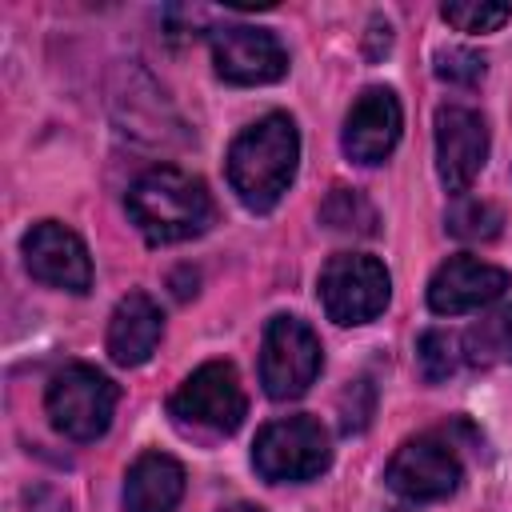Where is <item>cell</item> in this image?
<instances>
[{"label": "cell", "mask_w": 512, "mask_h": 512, "mask_svg": "<svg viewBox=\"0 0 512 512\" xmlns=\"http://www.w3.org/2000/svg\"><path fill=\"white\" fill-rule=\"evenodd\" d=\"M128 216L148 244H184L212 228L216 204L200 176L172 164H156L132 180Z\"/></svg>", "instance_id": "cell-1"}, {"label": "cell", "mask_w": 512, "mask_h": 512, "mask_svg": "<svg viewBox=\"0 0 512 512\" xmlns=\"http://www.w3.org/2000/svg\"><path fill=\"white\" fill-rule=\"evenodd\" d=\"M300 164V132L292 116L268 112L248 124L228 148V184L248 212H272Z\"/></svg>", "instance_id": "cell-2"}, {"label": "cell", "mask_w": 512, "mask_h": 512, "mask_svg": "<svg viewBox=\"0 0 512 512\" xmlns=\"http://www.w3.org/2000/svg\"><path fill=\"white\" fill-rule=\"evenodd\" d=\"M332 464L328 428L316 416H284L256 432L252 468L268 484H304Z\"/></svg>", "instance_id": "cell-3"}, {"label": "cell", "mask_w": 512, "mask_h": 512, "mask_svg": "<svg viewBox=\"0 0 512 512\" xmlns=\"http://www.w3.org/2000/svg\"><path fill=\"white\" fill-rule=\"evenodd\" d=\"M172 420L184 432L196 436H232L244 416H248V400L240 388V376L228 360H208L200 364L168 400Z\"/></svg>", "instance_id": "cell-4"}, {"label": "cell", "mask_w": 512, "mask_h": 512, "mask_svg": "<svg viewBox=\"0 0 512 512\" xmlns=\"http://www.w3.org/2000/svg\"><path fill=\"white\" fill-rule=\"evenodd\" d=\"M116 400H120V388L92 364H64L48 380V392H44L52 428L80 444L108 432L116 416Z\"/></svg>", "instance_id": "cell-5"}, {"label": "cell", "mask_w": 512, "mask_h": 512, "mask_svg": "<svg viewBox=\"0 0 512 512\" xmlns=\"http://www.w3.org/2000/svg\"><path fill=\"white\" fill-rule=\"evenodd\" d=\"M324 368L320 336L300 316H272L264 324L260 340V384L272 400H296L304 396Z\"/></svg>", "instance_id": "cell-6"}, {"label": "cell", "mask_w": 512, "mask_h": 512, "mask_svg": "<svg viewBox=\"0 0 512 512\" xmlns=\"http://www.w3.org/2000/svg\"><path fill=\"white\" fill-rule=\"evenodd\" d=\"M316 292H320V304H324L328 320H336V324H368L388 308L392 276L368 252H336L320 268Z\"/></svg>", "instance_id": "cell-7"}, {"label": "cell", "mask_w": 512, "mask_h": 512, "mask_svg": "<svg viewBox=\"0 0 512 512\" xmlns=\"http://www.w3.org/2000/svg\"><path fill=\"white\" fill-rule=\"evenodd\" d=\"M384 480L396 496H404L412 504H432V500H448L460 488L464 464L448 440H440L436 432H424V436L404 440L392 452Z\"/></svg>", "instance_id": "cell-8"}, {"label": "cell", "mask_w": 512, "mask_h": 512, "mask_svg": "<svg viewBox=\"0 0 512 512\" xmlns=\"http://www.w3.org/2000/svg\"><path fill=\"white\" fill-rule=\"evenodd\" d=\"M488 164V124L468 104L436 108V176L452 196H464Z\"/></svg>", "instance_id": "cell-9"}, {"label": "cell", "mask_w": 512, "mask_h": 512, "mask_svg": "<svg viewBox=\"0 0 512 512\" xmlns=\"http://www.w3.org/2000/svg\"><path fill=\"white\" fill-rule=\"evenodd\" d=\"M212 64L228 84H272L288 72V52L268 28L220 24L212 28Z\"/></svg>", "instance_id": "cell-10"}, {"label": "cell", "mask_w": 512, "mask_h": 512, "mask_svg": "<svg viewBox=\"0 0 512 512\" xmlns=\"http://www.w3.org/2000/svg\"><path fill=\"white\" fill-rule=\"evenodd\" d=\"M20 252H24L28 272L40 284H52V288H64L76 296H84L92 288V256H88L84 240L72 228H64L60 220L32 224L20 240Z\"/></svg>", "instance_id": "cell-11"}, {"label": "cell", "mask_w": 512, "mask_h": 512, "mask_svg": "<svg viewBox=\"0 0 512 512\" xmlns=\"http://www.w3.org/2000/svg\"><path fill=\"white\" fill-rule=\"evenodd\" d=\"M508 272L476 260V256H448L432 280H428V308L436 316H460V312H476L488 308L492 300H500L508 292Z\"/></svg>", "instance_id": "cell-12"}, {"label": "cell", "mask_w": 512, "mask_h": 512, "mask_svg": "<svg viewBox=\"0 0 512 512\" xmlns=\"http://www.w3.org/2000/svg\"><path fill=\"white\" fill-rule=\"evenodd\" d=\"M404 128V112L392 88H364L344 116V156L356 164H380L392 156Z\"/></svg>", "instance_id": "cell-13"}, {"label": "cell", "mask_w": 512, "mask_h": 512, "mask_svg": "<svg viewBox=\"0 0 512 512\" xmlns=\"http://www.w3.org/2000/svg\"><path fill=\"white\" fill-rule=\"evenodd\" d=\"M160 336H164V312H160V304L148 292H128L112 308V316H108L104 348H108V356L120 368H136V364H144L156 352Z\"/></svg>", "instance_id": "cell-14"}, {"label": "cell", "mask_w": 512, "mask_h": 512, "mask_svg": "<svg viewBox=\"0 0 512 512\" xmlns=\"http://www.w3.org/2000/svg\"><path fill=\"white\" fill-rule=\"evenodd\" d=\"M184 500V468L168 452H144L124 476V512H176Z\"/></svg>", "instance_id": "cell-15"}, {"label": "cell", "mask_w": 512, "mask_h": 512, "mask_svg": "<svg viewBox=\"0 0 512 512\" xmlns=\"http://www.w3.org/2000/svg\"><path fill=\"white\" fill-rule=\"evenodd\" d=\"M464 360L476 368L512 364V304L488 312L464 332Z\"/></svg>", "instance_id": "cell-16"}, {"label": "cell", "mask_w": 512, "mask_h": 512, "mask_svg": "<svg viewBox=\"0 0 512 512\" xmlns=\"http://www.w3.org/2000/svg\"><path fill=\"white\" fill-rule=\"evenodd\" d=\"M500 224H504V212L488 200H476V196H456L444 212V228L456 236V240H468V244H484V240H496L500 236Z\"/></svg>", "instance_id": "cell-17"}, {"label": "cell", "mask_w": 512, "mask_h": 512, "mask_svg": "<svg viewBox=\"0 0 512 512\" xmlns=\"http://www.w3.org/2000/svg\"><path fill=\"white\" fill-rule=\"evenodd\" d=\"M320 220L332 232H356V236H372L376 232V212L356 188H332V196L320 208Z\"/></svg>", "instance_id": "cell-18"}, {"label": "cell", "mask_w": 512, "mask_h": 512, "mask_svg": "<svg viewBox=\"0 0 512 512\" xmlns=\"http://www.w3.org/2000/svg\"><path fill=\"white\" fill-rule=\"evenodd\" d=\"M460 360H464V352H460V340L452 332H444V328L420 332V340H416V364H420V376L428 384L448 380Z\"/></svg>", "instance_id": "cell-19"}, {"label": "cell", "mask_w": 512, "mask_h": 512, "mask_svg": "<svg viewBox=\"0 0 512 512\" xmlns=\"http://www.w3.org/2000/svg\"><path fill=\"white\" fill-rule=\"evenodd\" d=\"M440 16L456 32H496L500 24L512 20V4H504V0H448V4H440Z\"/></svg>", "instance_id": "cell-20"}, {"label": "cell", "mask_w": 512, "mask_h": 512, "mask_svg": "<svg viewBox=\"0 0 512 512\" xmlns=\"http://www.w3.org/2000/svg\"><path fill=\"white\" fill-rule=\"evenodd\" d=\"M436 76L444 84H460V88H472L484 80V56L472 52V48H440L436 52Z\"/></svg>", "instance_id": "cell-21"}, {"label": "cell", "mask_w": 512, "mask_h": 512, "mask_svg": "<svg viewBox=\"0 0 512 512\" xmlns=\"http://www.w3.org/2000/svg\"><path fill=\"white\" fill-rule=\"evenodd\" d=\"M220 512H264V508H256V504H228V508H220Z\"/></svg>", "instance_id": "cell-22"}, {"label": "cell", "mask_w": 512, "mask_h": 512, "mask_svg": "<svg viewBox=\"0 0 512 512\" xmlns=\"http://www.w3.org/2000/svg\"><path fill=\"white\" fill-rule=\"evenodd\" d=\"M392 512H408V508H392Z\"/></svg>", "instance_id": "cell-23"}]
</instances>
